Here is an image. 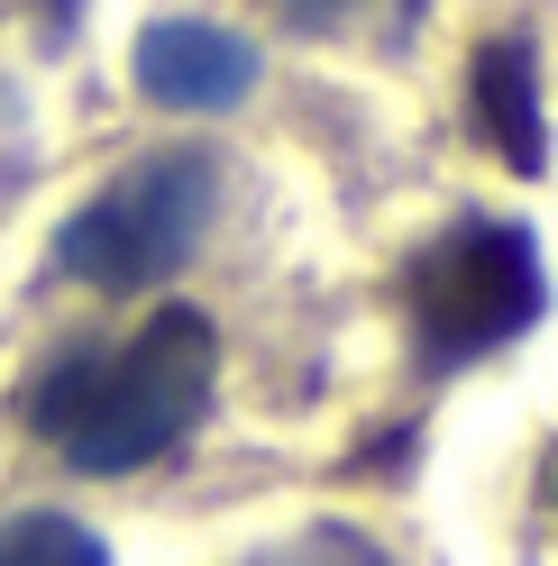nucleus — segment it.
Wrapping results in <instances>:
<instances>
[{
    "label": "nucleus",
    "mask_w": 558,
    "mask_h": 566,
    "mask_svg": "<svg viewBox=\"0 0 558 566\" xmlns=\"http://www.w3.org/2000/svg\"><path fill=\"white\" fill-rule=\"evenodd\" d=\"M211 402V321L156 311L128 347H83L28 394V430H46L83 475H128L165 457Z\"/></svg>",
    "instance_id": "obj_1"
},
{
    "label": "nucleus",
    "mask_w": 558,
    "mask_h": 566,
    "mask_svg": "<svg viewBox=\"0 0 558 566\" xmlns=\"http://www.w3.org/2000/svg\"><path fill=\"white\" fill-rule=\"evenodd\" d=\"M211 201H220V165L211 156H193V147L147 156L101 201H83L74 220H64L55 256H64L74 283H92V293H147V283H165L202 247Z\"/></svg>",
    "instance_id": "obj_2"
},
{
    "label": "nucleus",
    "mask_w": 558,
    "mask_h": 566,
    "mask_svg": "<svg viewBox=\"0 0 558 566\" xmlns=\"http://www.w3.org/2000/svg\"><path fill=\"white\" fill-rule=\"evenodd\" d=\"M412 321L440 366L485 357L540 321V247L513 220H467L412 265Z\"/></svg>",
    "instance_id": "obj_3"
},
{
    "label": "nucleus",
    "mask_w": 558,
    "mask_h": 566,
    "mask_svg": "<svg viewBox=\"0 0 558 566\" xmlns=\"http://www.w3.org/2000/svg\"><path fill=\"white\" fill-rule=\"evenodd\" d=\"M248 83H257V46L211 19H165L137 38V92L165 111H229V101H248Z\"/></svg>",
    "instance_id": "obj_4"
},
{
    "label": "nucleus",
    "mask_w": 558,
    "mask_h": 566,
    "mask_svg": "<svg viewBox=\"0 0 558 566\" xmlns=\"http://www.w3.org/2000/svg\"><path fill=\"white\" fill-rule=\"evenodd\" d=\"M476 137L495 147L513 174H540L549 128H540V64L521 38H495L476 55Z\"/></svg>",
    "instance_id": "obj_5"
},
{
    "label": "nucleus",
    "mask_w": 558,
    "mask_h": 566,
    "mask_svg": "<svg viewBox=\"0 0 558 566\" xmlns=\"http://www.w3.org/2000/svg\"><path fill=\"white\" fill-rule=\"evenodd\" d=\"M0 566H111V548L64 512H19L0 530Z\"/></svg>",
    "instance_id": "obj_6"
},
{
    "label": "nucleus",
    "mask_w": 558,
    "mask_h": 566,
    "mask_svg": "<svg viewBox=\"0 0 558 566\" xmlns=\"http://www.w3.org/2000/svg\"><path fill=\"white\" fill-rule=\"evenodd\" d=\"M275 10H285V19H302V28H330L348 0H275Z\"/></svg>",
    "instance_id": "obj_7"
},
{
    "label": "nucleus",
    "mask_w": 558,
    "mask_h": 566,
    "mask_svg": "<svg viewBox=\"0 0 558 566\" xmlns=\"http://www.w3.org/2000/svg\"><path fill=\"white\" fill-rule=\"evenodd\" d=\"M549 484H558V467H549Z\"/></svg>",
    "instance_id": "obj_8"
}]
</instances>
